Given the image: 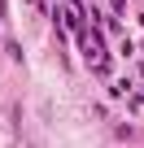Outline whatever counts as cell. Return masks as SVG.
Returning <instances> with one entry per match:
<instances>
[{"mask_svg":"<svg viewBox=\"0 0 144 148\" xmlns=\"http://www.w3.org/2000/svg\"><path fill=\"white\" fill-rule=\"evenodd\" d=\"M127 9V0H109V13H122Z\"/></svg>","mask_w":144,"mask_h":148,"instance_id":"cell-2","label":"cell"},{"mask_svg":"<svg viewBox=\"0 0 144 148\" xmlns=\"http://www.w3.org/2000/svg\"><path fill=\"white\" fill-rule=\"evenodd\" d=\"M74 44H79V52H83L88 70H96V74H105V70H109V48H105L101 18H96V13H88V22L74 31Z\"/></svg>","mask_w":144,"mask_h":148,"instance_id":"cell-1","label":"cell"}]
</instances>
